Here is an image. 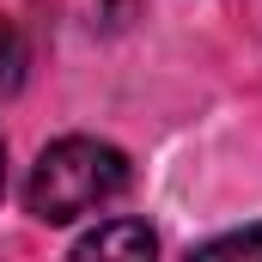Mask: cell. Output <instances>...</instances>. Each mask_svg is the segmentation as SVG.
<instances>
[{"label":"cell","mask_w":262,"mask_h":262,"mask_svg":"<svg viewBox=\"0 0 262 262\" xmlns=\"http://www.w3.org/2000/svg\"><path fill=\"white\" fill-rule=\"evenodd\" d=\"M128 189V159L110 146V140H55L37 165H31V183H25V207L43 220V226H67L79 213H98L104 201H116Z\"/></svg>","instance_id":"1"},{"label":"cell","mask_w":262,"mask_h":262,"mask_svg":"<svg viewBox=\"0 0 262 262\" xmlns=\"http://www.w3.org/2000/svg\"><path fill=\"white\" fill-rule=\"evenodd\" d=\"M159 238L140 226V220H116V226H98L79 238V256H152Z\"/></svg>","instance_id":"2"},{"label":"cell","mask_w":262,"mask_h":262,"mask_svg":"<svg viewBox=\"0 0 262 262\" xmlns=\"http://www.w3.org/2000/svg\"><path fill=\"white\" fill-rule=\"evenodd\" d=\"M18 73H25V43H18V31L0 18V92H12Z\"/></svg>","instance_id":"3"},{"label":"cell","mask_w":262,"mask_h":262,"mask_svg":"<svg viewBox=\"0 0 262 262\" xmlns=\"http://www.w3.org/2000/svg\"><path fill=\"white\" fill-rule=\"evenodd\" d=\"M232 250H262V232H226V238L201 244V256H232Z\"/></svg>","instance_id":"4"},{"label":"cell","mask_w":262,"mask_h":262,"mask_svg":"<svg viewBox=\"0 0 262 262\" xmlns=\"http://www.w3.org/2000/svg\"><path fill=\"white\" fill-rule=\"evenodd\" d=\"M0 189H6V146H0Z\"/></svg>","instance_id":"5"}]
</instances>
